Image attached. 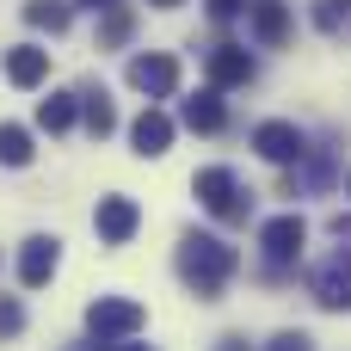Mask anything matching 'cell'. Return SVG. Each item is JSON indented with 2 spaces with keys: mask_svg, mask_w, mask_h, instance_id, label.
I'll use <instances>...</instances> for the list:
<instances>
[{
  "mask_svg": "<svg viewBox=\"0 0 351 351\" xmlns=\"http://www.w3.org/2000/svg\"><path fill=\"white\" fill-rule=\"evenodd\" d=\"M191 191H197V204H204L210 216H222V222H247V210H253V197L241 191V179H234L228 167H204V173L191 179Z\"/></svg>",
  "mask_w": 351,
  "mask_h": 351,
  "instance_id": "obj_2",
  "label": "cell"
},
{
  "mask_svg": "<svg viewBox=\"0 0 351 351\" xmlns=\"http://www.w3.org/2000/svg\"><path fill=\"white\" fill-rule=\"evenodd\" d=\"M56 265H62V241H56V234H31V241L19 247V284H25V290H43V284L56 278Z\"/></svg>",
  "mask_w": 351,
  "mask_h": 351,
  "instance_id": "obj_8",
  "label": "cell"
},
{
  "mask_svg": "<svg viewBox=\"0 0 351 351\" xmlns=\"http://www.w3.org/2000/svg\"><path fill=\"white\" fill-rule=\"evenodd\" d=\"M234 265H241V253H234L228 241H216V234H197V228H191V234L179 241V278H185L204 302H216V290L234 278Z\"/></svg>",
  "mask_w": 351,
  "mask_h": 351,
  "instance_id": "obj_1",
  "label": "cell"
},
{
  "mask_svg": "<svg viewBox=\"0 0 351 351\" xmlns=\"http://www.w3.org/2000/svg\"><path fill=\"white\" fill-rule=\"evenodd\" d=\"M37 130H49V136L74 130V93H49V99L37 105Z\"/></svg>",
  "mask_w": 351,
  "mask_h": 351,
  "instance_id": "obj_16",
  "label": "cell"
},
{
  "mask_svg": "<svg viewBox=\"0 0 351 351\" xmlns=\"http://www.w3.org/2000/svg\"><path fill=\"white\" fill-rule=\"evenodd\" d=\"M123 351H154V346H123Z\"/></svg>",
  "mask_w": 351,
  "mask_h": 351,
  "instance_id": "obj_27",
  "label": "cell"
},
{
  "mask_svg": "<svg viewBox=\"0 0 351 351\" xmlns=\"http://www.w3.org/2000/svg\"><path fill=\"white\" fill-rule=\"evenodd\" d=\"M346 191H351V179H346Z\"/></svg>",
  "mask_w": 351,
  "mask_h": 351,
  "instance_id": "obj_29",
  "label": "cell"
},
{
  "mask_svg": "<svg viewBox=\"0 0 351 351\" xmlns=\"http://www.w3.org/2000/svg\"><path fill=\"white\" fill-rule=\"evenodd\" d=\"M308 296L321 302V308H351V253L339 247V253H327L321 265H315V278H308Z\"/></svg>",
  "mask_w": 351,
  "mask_h": 351,
  "instance_id": "obj_5",
  "label": "cell"
},
{
  "mask_svg": "<svg viewBox=\"0 0 351 351\" xmlns=\"http://www.w3.org/2000/svg\"><path fill=\"white\" fill-rule=\"evenodd\" d=\"M216 351H253V346H247V333H222V339H216Z\"/></svg>",
  "mask_w": 351,
  "mask_h": 351,
  "instance_id": "obj_24",
  "label": "cell"
},
{
  "mask_svg": "<svg viewBox=\"0 0 351 351\" xmlns=\"http://www.w3.org/2000/svg\"><path fill=\"white\" fill-rule=\"evenodd\" d=\"M346 12H351V0H315V25H321V31H339Z\"/></svg>",
  "mask_w": 351,
  "mask_h": 351,
  "instance_id": "obj_20",
  "label": "cell"
},
{
  "mask_svg": "<svg viewBox=\"0 0 351 351\" xmlns=\"http://www.w3.org/2000/svg\"><path fill=\"white\" fill-rule=\"evenodd\" d=\"M154 6H179V0H154Z\"/></svg>",
  "mask_w": 351,
  "mask_h": 351,
  "instance_id": "obj_28",
  "label": "cell"
},
{
  "mask_svg": "<svg viewBox=\"0 0 351 351\" xmlns=\"http://www.w3.org/2000/svg\"><path fill=\"white\" fill-rule=\"evenodd\" d=\"M253 37H259V43H284V37H290L284 0H253Z\"/></svg>",
  "mask_w": 351,
  "mask_h": 351,
  "instance_id": "obj_15",
  "label": "cell"
},
{
  "mask_svg": "<svg viewBox=\"0 0 351 351\" xmlns=\"http://www.w3.org/2000/svg\"><path fill=\"white\" fill-rule=\"evenodd\" d=\"M130 31H136V19L117 6V12H105V25H99V49H117V43H130Z\"/></svg>",
  "mask_w": 351,
  "mask_h": 351,
  "instance_id": "obj_19",
  "label": "cell"
},
{
  "mask_svg": "<svg viewBox=\"0 0 351 351\" xmlns=\"http://www.w3.org/2000/svg\"><path fill=\"white\" fill-rule=\"evenodd\" d=\"M204 6H210V19H234V12H241L247 0H204Z\"/></svg>",
  "mask_w": 351,
  "mask_h": 351,
  "instance_id": "obj_23",
  "label": "cell"
},
{
  "mask_svg": "<svg viewBox=\"0 0 351 351\" xmlns=\"http://www.w3.org/2000/svg\"><path fill=\"white\" fill-rule=\"evenodd\" d=\"M333 234H339V241H351V216H333Z\"/></svg>",
  "mask_w": 351,
  "mask_h": 351,
  "instance_id": "obj_26",
  "label": "cell"
},
{
  "mask_svg": "<svg viewBox=\"0 0 351 351\" xmlns=\"http://www.w3.org/2000/svg\"><path fill=\"white\" fill-rule=\"evenodd\" d=\"M130 86L136 93H148V99H173L179 93V62L173 56H130Z\"/></svg>",
  "mask_w": 351,
  "mask_h": 351,
  "instance_id": "obj_6",
  "label": "cell"
},
{
  "mask_svg": "<svg viewBox=\"0 0 351 351\" xmlns=\"http://www.w3.org/2000/svg\"><path fill=\"white\" fill-rule=\"evenodd\" d=\"M247 80H253V56L241 43H216L210 49V86L222 93V86H247Z\"/></svg>",
  "mask_w": 351,
  "mask_h": 351,
  "instance_id": "obj_10",
  "label": "cell"
},
{
  "mask_svg": "<svg viewBox=\"0 0 351 351\" xmlns=\"http://www.w3.org/2000/svg\"><path fill=\"white\" fill-rule=\"evenodd\" d=\"M136 222H142V210H136V197H123V191L99 197V210H93V228H99L105 247H123V241L136 234Z\"/></svg>",
  "mask_w": 351,
  "mask_h": 351,
  "instance_id": "obj_7",
  "label": "cell"
},
{
  "mask_svg": "<svg viewBox=\"0 0 351 351\" xmlns=\"http://www.w3.org/2000/svg\"><path fill=\"white\" fill-rule=\"evenodd\" d=\"M302 241H308V222H302V216H271V222L259 228V253H265L271 271L296 265V259H302Z\"/></svg>",
  "mask_w": 351,
  "mask_h": 351,
  "instance_id": "obj_4",
  "label": "cell"
},
{
  "mask_svg": "<svg viewBox=\"0 0 351 351\" xmlns=\"http://www.w3.org/2000/svg\"><path fill=\"white\" fill-rule=\"evenodd\" d=\"M148 315H142V302H130V296H99L93 308H86V333H93V346H117V339H130L136 327H142Z\"/></svg>",
  "mask_w": 351,
  "mask_h": 351,
  "instance_id": "obj_3",
  "label": "cell"
},
{
  "mask_svg": "<svg viewBox=\"0 0 351 351\" xmlns=\"http://www.w3.org/2000/svg\"><path fill=\"white\" fill-rule=\"evenodd\" d=\"M130 142H136V154H142V160L167 154V148H173V117H167V111H142V117L130 123Z\"/></svg>",
  "mask_w": 351,
  "mask_h": 351,
  "instance_id": "obj_11",
  "label": "cell"
},
{
  "mask_svg": "<svg viewBox=\"0 0 351 351\" xmlns=\"http://www.w3.org/2000/svg\"><path fill=\"white\" fill-rule=\"evenodd\" d=\"M253 148H259V154H265L271 167H290V160H302V154H308L302 130H296V123H284V117L259 123V130H253Z\"/></svg>",
  "mask_w": 351,
  "mask_h": 351,
  "instance_id": "obj_9",
  "label": "cell"
},
{
  "mask_svg": "<svg viewBox=\"0 0 351 351\" xmlns=\"http://www.w3.org/2000/svg\"><path fill=\"white\" fill-rule=\"evenodd\" d=\"M179 117H185L191 130H204V136H216V130L228 123V111H222V93H216V86H204V93H191Z\"/></svg>",
  "mask_w": 351,
  "mask_h": 351,
  "instance_id": "obj_13",
  "label": "cell"
},
{
  "mask_svg": "<svg viewBox=\"0 0 351 351\" xmlns=\"http://www.w3.org/2000/svg\"><path fill=\"white\" fill-rule=\"evenodd\" d=\"M31 130H19V123H0V167H31Z\"/></svg>",
  "mask_w": 351,
  "mask_h": 351,
  "instance_id": "obj_18",
  "label": "cell"
},
{
  "mask_svg": "<svg viewBox=\"0 0 351 351\" xmlns=\"http://www.w3.org/2000/svg\"><path fill=\"white\" fill-rule=\"evenodd\" d=\"M80 117H86L93 136H111V130H117V105H111V93H105V86H86V93H80Z\"/></svg>",
  "mask_w": 351,
  "mask_h": 351,
  "instance_id": "obj_14",
  "label": "cell"
},
{
  "mask_svg": "<svg viewBox=\"0 0 351 351\" xmlns=\"http://www.w3.org/2000/svg\"><path fill=\"white\" fill-rule=\"evenodd\" d=\"M49 74V49H37V43H12L6 49V80L12 86H37Z\"/></svg>",
  "mask_w": 351,
  "mask_h": 351,
  "instance_id": "obj_12",
  "label": "cell"
},
{
  "mask_svg": "<svg viewBox=\"0 0 351 351\" xmlns=\"http://www.w3.org/2000/svg\"><path fill=\"white\" fill-rule=\"evenodd\" d=\"M25 19H31L37 31H49V37H56V31H68V19H74V12H68V0H25Z\"/></svg>",
  "mask_w": 351,
  "mask_h": 351,
  "instance_id": "obj_17",
  "label": "cell"
},
{
  "mask_svg": "<svg viewBox=\"0 0 351 351\" xmlns=\"http://www.w3.org/2000/svg\"><path fill=\"white\" fill-rule=\"evenodd\" d=\"M80 6H93V12H117L123 0H80Z\"/></svg>",
  "mask_w": 351,
  "mask_h": 351,
  "instance_id": "obj_25",
  "label": "cell"
},
{
  "mask_svg": "<svg viewBox=\"0 0 351 351\" xmlns=\"http://www.w3.org/2000/svg\"><path fill=\"white\" fill-rule=\"evenodd\" d=\"M19 327H25V308H19L12 296H0V339H12Z\"/></svg>",
  "mask_w": 351,
  "mask_h": 351,
  "instance_id": "obj_21",
  "label": "cell"
},
{
  "mask_svg": "<svg viewBox=\"0 0 351 351\" xmlns=\"http://www.w3.org/2000/svg\"><path fill=\"white\" fill-rule=\"evenodd\" d=\"M265 351H315V339H308V333H278Z\"/></svg>",
  "mask_w": 351,
  "mask_h": 351,
  "instance_id": "obj_22",
  "label": "cell"
}]
</instances>
